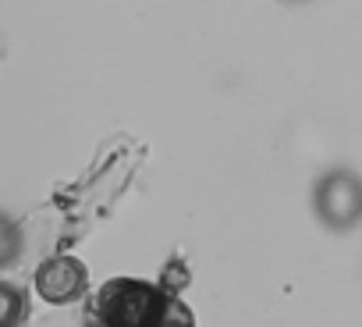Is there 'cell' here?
Segmentation results:
<instances>
[{"instance_id": "obj_4", "label": "cell", "mask_w": 362, "mask_h": 327, "mask_svg": "<svg viewBox=\"0 0 362 327\" xmlns=\"http://www.w3.org/2000/svg\"><path fill=\"white\" fill-rule=\"evenodd\" d=\"M146 327H196V316H192V309L181 302L177 295H167L163 292V299L153 309V316H149Z\"/></svg>"}, {"instance_id": "obj_3", "label": "cell", "mask_w": 362, "mask_h": 327, "mask_svg": "<svg viewBox=\"0 0 362 327\" xmlns=\"http://www.w3.org/2000/svg\"><path fill=\"white\" fill-rule=\"evenodd\" d=\"M316 207H320V217L344 231L358 221V210H362V193H358V178L351 171H337V175H327L320 182V193H316Z\"/></svg>"}, {"instance_id": "obj_6", "label": "cell", "mask_w": 362, "mask_h": 327, "mask_svg": "<svg viewBox=\"0 0 362 327\" xmlns=\"http://www.w3.org/2000/svg\"><path fill=\"white\" fill-rule=\"evenodd\" d=\"M93 327H103V323H93Z\"/></svg>"}, {"instance_id": "obj_1", "label": "cell", "mask_w": 362, "mask_h": 327, "mask_svg": "<svg viewBox=\"0 0 362 327\" xmlns=\"http://www.w3.org/2000/svg\"><path fill=\"white\" fill-rule=\"evenodd\" d=\"M163 292L149 281H135V277H114L100 288L96 299V313L103 327H146L153 309L160 306Z\"/></svg>"}, {"instance_id": "obj_5", "label": "cell", "mask_w": 362, "mask_h": 327, "mask_svg": "<svg viewBox=\"0 0 362 327\" xmlns=\"http://www.w3.org/2000/svg\"><path fill=\"white\" fill-rule=\"evenodd\" d=\"M25 313H29L25 292L0 281V327H18V323H25Z\"/></svg>"}, {"instance_id": "obj_2", "label": "cell", "mask_w": 362, "mask_h": 327, "mask_svg": "<svg viewBox=\"0 0 362 327\" xmlns=\"http://www.w3.org/2000/svg\"><path fill=\"white\" fill-rule=\"evenodd\" d=\"M36 292L50 306H71L89 292V270L75 256H50L36 270Z\"/></svg>"}]
</instances>
